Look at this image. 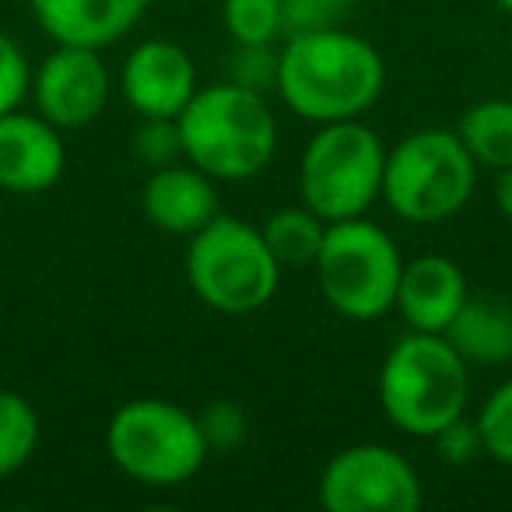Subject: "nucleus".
<instances>
[{
    "label": "nucleus",
    "instance_id": "obj_25",
    "mask_svg": "<svg viewBox=\"0 0 512 512\" xmlns=\"http://www.w3.org/2000/svg\"><path fill=\"white\" fill-rule=\"evenodd\" d=\"M281 8H285V32L299 36V32L341 29L355 0H281Z\"/></svg>",
    "mask_w": 512,
    "mask_h": 512
},
{
    "label": "nucleus",
    "instance_id": "obj_13",
    "mask_svg": "<svg viewBox=\"0 0 512 512\" xmlns=\"http://www.w3.org/2000/svg\"><path fill=\"white\" fill-rule=\"evenodd\" d=\"M467 278L460 267L442 253H425L404 260L397 285V306L404 323L421 334H446L453 316L467 302Z\"/></svg>",
    "mask_w": 512,
    "mask_h": 512
},
{
    "label": "nucleus",
    "instance_id": "obj_17",
    "mask_svg": "<svg viewBox=\"0 0 512 512\" xmlns=\"http://www.w3.org/2000/svg\"><path fill=\"white\" fill-rule=\"evenodd\" d=\"M260 232H264L267 249H271V256L281 264V271H285V267L299 271V267L316 264L323 239H327V221L316 211H309L306 204L281 207V211H274L271 218L260 225Z\"/></svg>",
    "mask_w": 512,
    "mask_h": 512
},
{
    "label": "nucleus",
    "instance_id": "obj_29",
    "mask_svg": "<svg viewBox=\"0 0 512 512\" xmlns=\"http://www.w3.org/2000/svg\"><path fill=\"white\" fill-rule=\"evenodd\" d=\"M495 4H498L502 11H509V15H512V0H495Z\"/></svg>",
    "mask_w": 512,
    "mask_h": 512
},
{
    "label": "nucleus",
    "instance_id": "obj_16",
    "mask_svg": "<svg viewBox=\"0 0 512 512\" xmlns=\"http://www.w3.org/2000/svg\"><path fill=\"white\" fill-rule=\"evenodd\" d=\"M449 344L467 365H502L512 358V306L502 299H467L446 327Z\"/></svg>",
    "mask_w": 512,
    "mask_h": 512
},
{
    "label": "nucleus",
    "instance_id": "obj_22",
    "mask_svg": "<svg viewBox=\"0 0 512 512\" xmlns=\"http://www.w3.org/2000/svg\"><path fill=\"white\" fill-rule=\"evenodd\" d=\"M134 155L151 169H165V165H176L179 158H186L179 120H172V116H141V127L134 130Z\"/></svg>",
    "mask_w": 512,
    "mask_h": 512
},
{
    "label": "nucleus",
    "instance_id": "obj_23",
    "mask_svg": "<svg viewBox=\"0 0 512 512\" xmlns=\"http://www.w3.org/2000/svg\"><path fill=\"white\" fill-rule=\"evenodd\" d=\"M278 64L281 50H274V43H235V53L228 60V81L264 95L267 88H278Z\"/></svg>",
    "mask_w": 512,
    "mask_h": 512
},
{
    "label": "nucleus",
    "instance_id": "obj_11",
    "mask_svg": "<svg viewBox=\"0 0 512 512\" xmlns=\"http://www.w3.org/2000/svg\"><path fill=\"white\" fill-rule=\"evenodd\" d=\"M120 88L137 116H172L176 120L197 92V67L183 46L169 43V39H144L123 60Z\"/></svg>",
    "mask_w": 512,
    "mask_h": 512
},
{
    "label": "nucleus",
    "instance_id": "obj_6",
    "mask_svg": "<svg viewBox=\"0 0 512 512\" xmlns=\"http://www.w3.org/2000/svg\"><path fill=\"white\" fill-rule=\"evenodd\" d=\"M316 278L327 306L351 323H372L397 306L404 256L386 228L376 221H330L316 256Z\"/></svg>",
    "mask_w": 512,
    "mask_h": 512
},
{
    "label": "nucleus",
    "instance_id": "obj_24",
    "mask_svg": "<svg viewBox=\"0 0 512 512\" xmlns=\"http://www.w3.org/2000/svg\"><path fill=\"white\" fill-rule=\"evenodd\" d=\"M200 435L207 442V453L211 449H235L242 446L249 432V418L235 400H211L204 411L197 414Z\"/></svg>",
    "mask_w": 512,
    "mask_h": 512
},
{
    "label": "nucleus",
    "instance_id": "obj_15",
    "mask_svg": "<svg viewBox=\"0 0 512 512\" xmlns=\"http://www.w3.org/2000/svg\"><path fill=\"white\" fill-rule=\"evenodd\" d=\"M141 207L151 225L169 235H193L221 214L214 179L193 162L151 172L141 190Z\"/></svg>",
    "mask_w": 512,
    "mask_h": 512
},
{
    "label": "nucleus",
    "instance_id": "obj_3",
    "mask_svg": "<svg viewBox=\"0 0 512 512\" xmlns=\"http://www.w3.org/2000/svg\"><path fill=\"white\" fill-rule=\"evenodd\" d=\"M467 397V362L442 334L411 330L383 358L379 404L400 432L432 439L442 425L467 411Z\"/></svg>",
    "mask_w": 512,
    "mask_h": 512
},
{
    "label": "nucleus",
    "instance_id": "obj_14",
    "mask_svg": "<svg viewBox=\"0 0 512 512\" xmlns=\"http://www.w3.org/2000/svg\"><path fill=\"white\" fill-rule=\"evenodd\" d=\"M53 43L106 50L144 18L151 0H29Z\"/></svg>",
    "mask_w": 512,
    "mask_h": 512
},
{
    "label": "nucleus",
    "instance_id": "obj_8",
    "mask_svg": "<svg viewBox=\"0 0 512 512\" xmlns=\"http://www.w3.org/2000/svg\"><path fill=\"white\" fill-rule=\"evenodd\" d=\"M477 183V162L456 130H418L386 151L383 200L411 225H435L463 211Z\"/></svg>",
    "mask_w": 512,
    "mask_h": 512
},
{
    "label": "nucleus",
    "instance_id": "obj_26",
    "mask_svg": "<svg viewBox=\"0 0 512 512\" xmlns=\"http://www.w3.org/2000/svg\"><path fill=\"white\" fill-rule=\"evenodd\" d=\"M29 92H32L29 60H25L22 46L8 32H0V116L15 113Z\"/></svg>",
    "mask_w": 512,
    "mask_h": 512
},
{
    "label": "nucleus",
    "instance_id": "obj_1",
    "mask_svg": "<svg viewBox=\"0 0 512 512\" xmlns=\"http://www.w3.org/2000/svg\"><path fill=\"white\" fill-rule=\"evenodd\" d=\"M386 64L369 39L341 29L299 32L281 46L278 92L309 123L358 120L379 102Z\"/></svg>",
    "mask_w": 512,
    "mask_h": 512
},
{
    "label": "nucleus",
    "instance_id": "obj_28",
    "mask_svg": "<svg viewBox=\"0 0 512 512\" xmlns=\"http://www.w3.org/2000/svg\"><path fill=\"white\" fill-rule=\"evenodd\" d=\"M495 204H498V211L512 221V165L498 169V176H495Z\"/></svg>",
    "mask_w": 512,
    "mask_h": 512
},
{
    "label": "nucleus",
    "instance_id": "obj_18",
    "mask_svg": "<svg viewBox=\"0 0 512 512\" xmlns=\"http://www.w3.org/2000/svg\"><path fill=\"white\" fill-rule=\"evenodd\" d=\"M463 148L470 151L484 169H505L512 165V102L509 99H484L470 106L456 123Z\"/></svg>",
    "mask_w": 512,
    "mask_h": 512
},
{
    "label": "nucleus",
    "instance_id": "obj_12",
    "mask_svg": "<svg viewBox=\"0 0 512 512\" xmlns=\"http://www.w3.org/2000/svg\"><path fill=\"white\" fill-rule=\"evenodd\" d=\"M67 165L64 130L32 113L0 116V190L43 193L60 183Z\"/></svg>",
    "mask_w": 512,
    "mask_h": 512
},
{
    "label": "nucleus",
    "instance_id": "obj_19",
    "mask_svg": "<svg viewBox=\"0 0 512 512\" xmlns=\"http://www.w3.org/2000/svg\"><path fill=\"white\" fill-rule=\"evenodd\" d=\"M39 414L22 393L0 390V477H11L36 456Z\"/></svg>",
    "mask_w": 512,
    "mask_h": 512
},
{
    "label": "nucleus",
    "instance_id": "obj_20",
    "mask_svg": "<svg viewBox=\"0 0 512 512\" xmlns=\"http://www.w3.org/2000/svg\"><path fill=\"white\" fill-rule=\"evenodd\" d=\"M221 22H225L232 43H278L285 36V8L281 0H225L221 4Z\"/></svg>",
    "mask_w": 512,
    "mask_h": 512
},
{
    "label": "nucleus",
    "instance_id": "obj_21",
    "mask_svg": "<svg viewBox=\"0 0 512 512\" xmlns=\"http://www.w3.org/2000/svg\"><path fill=\"white\" fill-rule=\"evenodd\" d=\"M477 428H481L484 456H491L502 467H512V379L488 393L477 414Z\"/></svg>",
    "mask_w": 512,
    "mask_h": 512
},
{
    "label": "nucleus",
    "instance_id": "obj_4",
    "mask_svg": "<svg viewBox=\"0 0 512 512\" xmlns=\"http://www.w3.org/2000/svg\"><path fill=\"white\" fill-rule=\"evenodd\" d=\"M186 281L204 306L242 316L264 309L274 299L281 264L271 256L260 228L232 214H218L190 235Z\"/></svg>",
    "mask_w": 512,
    "mask_h": 512
},
{
    "label": "nucleus",
    "instance_id": "obj_2",
    "mask_svg": "<svg viewBox=\"0 0 512 512\" xmlns=\"http://www.w3.org/2000/svg\"><path fill=\"white\" fill-rule=\"evenodd\" d=\"M176 120L186 162L221 183L253 179L278 148V120L267 99L235 81L197 88Z\"/></svg>",
    "mask_w": 512,
    "mask_h": 512
},
{
    "label": "nucleus",
    "instance_id": "obj_10",
    "mask_svg": "<svg viewBox=\"0 0 512 512\" xmlns=\"http://www.w3.org/2000/svg\"><path fill=\"white\" fill-rule=\"evenodd\" d=\"M92 46L57 43V50L32 74L36 113L57 130H81L102 116L113 92L109 67Z\"/></svg>",
    "mask_w": 512,
    "mask_h": 512
},
{
    "label": "nucleus",
    "instance_id": "obj_27",
    "mask_svg": "<svg viewBox=\"0 0 512 512\" xmlns=\"http://www.w3.org/2000/svg\"><path fill=\"white\" fill-rule=\"evenodd\" d=\"M432 442H435V453H439L442 463H449V467H470L477 456H484L477 418L467 421L463 414L449 421V425H442L439 432L432 435Z\"/></svg>",
    "mask_w": 512,
    "mask_h": 512
},
{
    "label": "nucleus",
    "instance_id": "obj_5",
    "mask_svg": "<svg viewBox=\"0 0 512 512\" xmlns=\"http://www.w3.org/2000/svg\"><path fill=\"white\" fill-rule=\"evenodd\" d=\"M386 148L362 120L320 123L299 158V197L323 221L362 218L383 197Z\"/></svg>",
    "mask_w": 512,
    "mask_h": 512
},
{
    "label": "nucleus",
    "instance_id": "obj_9",
    "mask_svg": "<svg viewBox=\"0 0 512 512\" xmlns=\"http://www.w3.org/2000/svg\"><path fill=\"white\" fill-rule=\"evenodd\" d=\"M316 498L327 512H414L425 488L404 453L383 442H355L327 460Z\"/></svg>",
    "mask_w": 512,
    "mask_h": 512
},
{
    "label": "nucleus",
    "instance_id": "obj_7",
    "mask_svg": "<svg viewBox=\"0 0 512 512\" xmlns=\"http://www.w3.org/2000/svg\"><path fill=\"white\" fill-rule=\"evenodd\" d=\"M106 453L116 470L148 488L186 484L207 460L197 414L162 397L127 400L109 418Z\"/></svg>",
    "mask_w": 512,
    "mask_h": 512
}]
</instances>
